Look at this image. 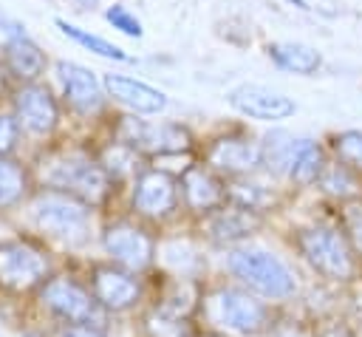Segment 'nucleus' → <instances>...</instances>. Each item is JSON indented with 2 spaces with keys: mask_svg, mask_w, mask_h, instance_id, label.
Returning <instances> with one entry per match:
<instances>
[{
  "mask_svg": "<svg viewBox=\"0 0 362 337\" xmlns=\"http://www.w3.org/2000/svg\"><path fill=\"white\" fill-rule=\"evenodd\" d=\"M229 272L269 300H286L297 289L288 266L266 249H235L229 255Z\"/></svg>",
  "mask_w": 362,
  "mask_h": 337,
  "instance_id": "3",
  "label": "nucleus"
},
{
  "mask_svg": "<svg viewBox=\"0 0 362 337\" xmlns=\"http://www.w3.org/2000/svg\"><path fill=\"white\" fill-rule=\"evenodd\" d=\"M25 337H40V334H25Z\"/></svg>",
  "mask_w": 362,
  "mask_h": 337,
  "instance_id": "39",
  "label": "nucleus"
},
{
  "mask_svg": "<svg viewBox=\"0 0 362 337\" xmlns=\"http://www.w3.org/2000/svg\"><path fill=\"white\" fill-rule=\"evenodd\" d=\"M0 31H6V34H11V37H23L25 31H23V25L20 23H14L6 11H3V6H0Z\"/></svg>",
  "mask_w": 362,
  "mask_h": 337,
  "instance_id": "36",
  "label": "nucleus"
},
{
  "mask_svg": "<svg viewBox=\"0 0 362 337\" xmlns=\"http://www.w3.org/2000/svg\"><path fill=\"white\" fill-rule=\"evenodd\" d=\"M40 303L65 326H90V329L105 326V309L93 300L90 289H85L74 278L65 275L48 278L40 286Z\"/></svg>",
  "mask_w": 362,
  "mask_h": 337,
  "instance_id": "5",
  "label": "nucleus"
},
{
  "mask_svg": "<svg viewBox=\"0 0 362 337\" xmlns=\"http://www.w3.org/2000/svg\"><path fill=\"white\" fill-rule=\"evenodd\" d=\"M195 337H226V334H221V331H198Z\"/></svg>",
  "mask_w": 362,
  "mask_h": 337,
  "instance_id": "37",
  "label": "nucleus"
},
{
  "mask_svg": "<svg viewBox=\"0 0 362 337\" xmlns=\"http://www.w3.org/2000/svg\"><path fill=\"white\" fill-rule=\"evenodd\" d=\"M334 150L339 156V164L351 170H362V130H345L334 139Z\"/></svg>",
  "mask_w": 362,
  "mask_h": 337,
  "instance_id": "29",
  "label": "nucleus"
},
{
  "mask_svg": "<svg viewBox=\"0 0 362 337\" xmlns=\"http://www.w3.org/2000/svg\"><path fill=\"white\" fill-rule=\"evenodd\" d=\"M269 57L274 59V65H280L283 71H291V74H314L320 65H322V57L311 48V45H303V42H272L269 45Z\"/></svg>",
  "mask_w": 362,
  "mask_h": 337,
  "instance_id": "22",
  "label": "nucleus"
},
{
  "mask_svg": "<svg viewBox=\"0 0 362 337\" xmlns=\"http://www.w3.org/2000/svg\"><path fill=\"white\" fill-rule=\"evenodd\" d=\"M305 144H308V139H294L291 133H283V130L266 133L263 142L257 144L260 147V164H266L277 176L280 173H288Z\"/></svg>",
  "mask_w": 362,
  "mask_h": 337,
  "instance_id": "21",
  "label": "nucleus"
},
{
  "mask_svg": "<svg viewBox=\"0 0 362 337\" xmlns=\"http://www.w3.org/2000/svg\"><path fill=\"white\" fill-rule=\"evenodd\" d=\"M3 59L11 76H17L20 82H34L42 71H45V54L40 51V45L34 40L23 37H8L6 48H3Z\"/></svg>",
  "mask_w": 362,
  "mask_h": 337,
  "instance_id": "20",
  "label": "nucleus"
},
{
  "mask_svg": "<svg viewBox=\"0 0 362 337\" xmlns=\"http://www.w3.org/2000/svg\"><path fill=\"white\" fill-rule=\"evenodd\" d=\"M79 6H93V3H99V0H76Z\"/></svg>",
  "mask_w": 362,
  "mask_h": 337,
  "instance_id": "38",
  "label": "nucleus"
},
{
  "mask_svg": "<svg viewBox=\"0 0 362 337\" xmlns=\"http://www.w3.org/2000/svg\"><path fill=\"white\" fill-rule=\"evenodd\" d=\"M198 300H201V286L195 278L189 275H173L164 280L161 292H158V300L153 309H161L167 314H175V317H184L189 320L198 309Z\"/></svg>",
  "mask_w": 362,
  "mask_h": 337,
  "instance_id": "19",
  "label": "nucleus"
},
{
  "mask_svg": "<svg viewBox=\"0 0 362 337\" xmlns=\"http://www.w3.org/2000/svg\"><path fill=\"white\" fill-rule=\"evenodd\" d=\"M25 187H28L25 170L8 156H0V210H8L17 201H23Z\"/></svg>",
  "mask_w": 362,
  "mask_h": 337,
  "instance_id": "23",
  "label": "nucleus"
},
{
  "mask_svg": "<svg viewBox=\"0 0 362 337\" xmlns=\"http://www.w3.org/2000/svg\"><path fill=\"white\" fill-rule=\"evenodd\" d=\"M48 280V258L28 241H0V286L8 292L40 289Z\"/></svg>",
  "mask_w": 362,
  "mask_h": 337,
  "instance_id": "6",
  "label": "nucleus"
},
{
  "mask_svg": "<svg viewBox=\"0 0 362 337\" xmlns=\"http://www.w3.org/2000/svg\"><path fill=\"white\" fill-rule=\"evenodd\" d=\"M57 337H105L102 329H90V326H62Z\"/></svg>",
  "mask_w": 362,
  "mask_h": 337,
  "instance_id": "35",
  "label": "nucleus"
},
{
  "mask_svg": "<svg viewBox=\"0 0 362 337\" xmlns=\"http://www.w3.org/2000/svg\"><path fill=\"white\" fill-rule=\"evenodd\" d=\"M99 164L105 167L107 176H127L133 170V164H136V150L127 147V144H122V142H113L105 150V156H102Z\"/></svg>",
  "mask_w": 362,
  "mask_h": 337,
  "instance_id": "30",
  "label": "nucleus"
},
{
  "mask_svg": "<svg viewBox=\"0 0 362 337\" xmlns=\"http://www.w3.org/2000/svg\"><path fill=\"white\" fill-rule=\"evenodd\" d=\"M42 181L57 193H68L85 201L88 207L102 204L110 193V176L105 167L82 153H62L42 164Z\"/></svg>",
  "mask_w": 362,
  "mask_h": 337,
  "instance_id": "1",
  "label": "nucleus"
},
{
  "mask_svg": "<svg viewBox=\"0 0 362 337\" xmlns=\"http://www.w3.org/2000/svg\"><path fill=\"white\" fill-rule=\"evenodd\" d=\"M20 142V125L14 116L0 113V156H8Z\"/></svg>",
  "mask_w": 362,
  "mask_h": 337,
  "instance_id": "32",
  "label": "nucleus"
},
{
  "mask_svg": "<svg viewBox=\"0 0 362 337\" xmlns=\"http://www.w3.org/2000/svg\"><path fill=\"white\" fill-rule=\"evenodd\" d=\"M57 74H59V85H62V93L71 108H76L79 113H90L102 105V88H99L93 71H88L76 62H59Z\"/></svg>",
  "mask_w": 362,
  "mask_h": 337,
  "instance_id": "16",
  "label": "nucleus"
},
{
  "mask_svg": "<svg viewBox=\"0 0 362 337\" xmlns=\"http://www.w3.org/2000/svg\"><path fill=\"white\" fill-rule=\"evenodd\" d=\"M14 119L23 130H28L34 136H45L59 122L57 99L51 96V91L45 85L28 82V85L17 88V93H14Z\"/></svg>",
  "mask_w": 362,
  "mask_h": 337,
  "instance_id": "11",
  "label": "nucleus"
},
{
  "mask_svg": "<svg viewBox=\"0 0 362 337\" xmlns=\"http://www.w3.org/2000/svg\"><path fill=\"white\" fill-rule=\"evenodd\" d=\"M105 88L116 102L133 108L136 113H158L167 108V96L158 88L124 74H105Z\"/></svg>",
  "mask_w": 362,
  "mask_h": 337,
  "instance_id": "17",
  "label": "nucleus"
},
{
  "mask_svg": "<svg viewBox=\"0 0 362 337\" xmlns=\"http://www.w3.org/2000/svg\"><path fill=\"white\" fill-rule=\"evenodd\" d=\"M34 212V224L65 244H82L88 241L90 232V207L68 193H57V190H45L34 198L31 204Z\"/></svg>",
  "mask_w": 362,
  "mask_h": 337,
  "instance_id": "2",
  "label": "nucleus"
},
{
  "mask_svg": "<svg viewBox=\"0 0 362 337\" xmlns=\"http://www.w3.org/2000/svg\"><path fill=\"white\" fill-rule=\"evenodd\" d=\"M119 142L144 153H181L189 147V133L181 125H147L136 116H122Z\"/></svg>",
  "mask_w": 362,
  "mask_h": 337,
  "instance_id": "7",
  "label": "nucleus"
},
{
  "mask_svg": "<svg viewBox=\"0 0 362 337\" xmlns=\"http://www.w3.org/2000/svg\"><path fill=\"white\" fill-rule=\"evenodd\" d=\"M57 28H59L65 37H71L74 42L85 45L88 51H93V54H99V57H105V59H119V62H124V59H127V54H124L119 45H113V42H107V40H102V37H96V34H90V31H85V28L74 25V23L57 20Z\"/></svg>",
  "mask_w": 362,
  "mask_h": 337,
  "instance_id": "25",
  "label": "nucleus"
},
{
  "mask_svg": "<svg viewBox=\"0 0 362 337\" xmlns=\"http://www.w3.org/2000/svg\"><path fill=\"white\" fill-rule=\"evenodd\" d=\"M90 295L105 312H127L139 303L141 286L133 272H127L116 263H105V266H93Z\"/></svg>",
  "mask_w": 362,
  "mask_h": 337,
  "instance_id": "10",
  "label": "nucleus"
},
{
  "mask_svg": "<svg viewBox=\"0 0 362 337\" xmlns=\"http://www.w3.org/2000/svg\"><path fill=\"white\" fill-rule=\"evenodd\" d=\"M178 204V184L164 170H147L133 187V210L144 218H167Z\"/></svg>",
  "mask_w": 362,
  "mask_h": 337,
  "instance_id": "12",
  "label": "nucleus"
},
{
  "mask_svg": "<svg viewBox=\"0 0 362 337\" xmlns=\"http://www.w3.org/2000/svg\"><path fill=\"white\" fill-rule=\"evenodd\" d=\"M229 102L243 116L260 119V122H280L294 113V102L286 93L263 85H238L229 91Z\"/></svg>",
  "mask_w": 362,
  "mask_h": 337,
  "instance_id": "13",
  "label": "nucleus"
},
{
  "mask_svg": "<svg viewBox=\"0 0 362 337\" xmlns=\"http://www.w3.org/2000/svg\"><path fill=\"white\" fill-rule=\"evenodd\" d=\"M317 337H354V334H351V329H348L345 323L331 320V323H322V326L317 329Z\"/></svg>",
  "mask_w": 362,
  "mask_h": 337,
  "instance_id": "34",
  "label": "nucleus"
},
{
  "mask_svg": "<svg viewBox=\"0 0 362 337\" xmlns=\"http://www.w3.org/2000/svg\"><path fill=\"white\" fill-rule=\"evenodd\" d=\"M181 190H184V201L192 212L209 215L226 204V187L206 167H189L181 178Z\"/></svg>",
  "mask_w": 362,
  "mask_h": 337,
  "instance_id": "15",
  "label": "nucleus"
},
{
  "mask_svg": "<svg viewBox=\"0 0 362 337\" xmlns=\"http://www.w3.org/2000/svg\"><path fill=\"white\" fill-rule=\"evenodd\" d=\"M218 314L229 329L252 337L266 334L274 326L272 309L246 289H223L218 295Z\"/></svg>",
  "mask_w": 362,
  "mask_h": 337,
  "instance_id": "8",
  "label": "nucleus"
},
{
  "mask_svg": "<svg viewBox=\"0 0 362 337\" xmlns=\"http://www.w3.org/2000/svg\"><path fill=\"white\" fill-rule=\"evenodd\" d=\"M320 187L334 195V198H356L359 195V181L354 178L351 167L345 164H331L320 173Z\"/></svg>",
  "mask_w": 362,
  "mask_h": 337,
  "instance_id": "26",
  "label": "nucleus"
},
{
  "mask_svg": "<svg viewBox=\"0 0 362 337\" xmlns=\"http://www.w3.org/2000/svg\"><path fill=\"white\" fill-rule=\"evenodd\" d=\"M144 331H147V337H195L198 334L192 329V320L167 314L161 309H150L144 314Z\"/></svg>",
  "mask_w": 362,
  "mask_h": 337,
  "instance_id": "24",
  "label": "nucleus"
},
{
  "mask_svg": "<svg viewBox=\"0 0 362 337\" xmlns=\"http://www.w3.org/2000/svg\"><path fill=\"white\" fill-rule=\"evenodd\" d=\"M102 244L116 266L127 272H141L156 258V241L133 224H110L102 235Z\"/></svg>",
  "mask_w": 362,
  "mask_h": 337,
  "instance_id": "9",
  "label": "nucleus"
},
{
  "mask_svg": "<svg viewBox=\"0 0 362 337\" xmlns=\"http://www.w3.org/2000/svg\"><path fill=\"white\" fill-rule=\"evenodd\" d=\"M226 201L229 204H238V207H246V210H255L260 212L263 207L272 204V193L260 184H246V181H238L226 190Z\"/></svg>",
  "mask_w": 362,
  "mask_h": 337,
  "instance_id": "28",
  "label": "nucleus"
},
{
  "mask_svg": "<svg viewBox=\"0 0 362 337\" xmlns=\"http://www.w3.org/2000/svg\"><path fill=\"white\" fill-rule=\"evenodd\" d=\"M206 161L221 173L240 176V173H249L255 164H260V147L240 136H223L209 144Z\"/></svg>",
  "mask_w": 362,
  "mask_h": 337,
  "instance_id": "18",
  "label": "nucleus"
},
{
  "mask_svg": "<svg viewBox=\"0 0 362 337\" xmlns=\"http://www.w3.org/2000/svg\"><path fill=\"white\" fill-rule=\"evenodd\" d=\"M345 238L351 241L354 252H362V207H351L345 212Z\"/></svg>",
  "mask_w": 362,
  "mask_h": 337,
  "instance_id": "33",
  "label": "nucleus"
},
{
  "mask_svg": "<svg viewBox=\"0 0 362 337\" xmlns=\"http://www.w3.org/2000/svg\"><path fill=\"white\" fill-rule=\"evenodd\" d=\"M322 170H325L322 150H320L314 142H308V144L303 147V153L297 156V161L291 164L288 176H291L297 184H311V181H317V178H320V173H322Z\"/></svg>",
  "mask_w": 362,
  "mask_h": 337,
  "instance_id": "27",
  "label": "nucleus"
},
{
  "mask_svg": "<svg viewBox=\"0 0 362 337\" xmlns=\"http://www.w3.org/2000/svg\"><path fill=\"white\" fill-rule=\"evenodd\" d=\"M260 227H263V215L255 212V210L238 207V204H223V207H218L215 212H209V218H206V224H204L209 241H215V244H235V241H243V238L255 235Z\"/></svg>",
  "mask_w": 362,
  "mask_h": 337,
  "instance_id": "14",
  "label": "nucleus"
},
{
  "mask_svg": "<svg viewBox=\"0 0 362 337\" xmlns=\"http://www.w3.org/2000/svg\"><path fill=\"white\" fill-rule=\"evenodd\" d=\"M105 17H107V23L113 25V28H119L122 34H127V37H141V23H139V17L136 14H130L124 6H110L107 11H105Z\"/></svg>",
  "mask_w": 362,
  "mask_h": 337,
  "instance_id": "31",
  "label": "nucleus"
},
{
  "mask_svg": "<svg viewBox=\"0 0 362 337\" xmlns=\"http://www.w3.org/2000/svg\"><path fill=\"white\" fill-rule=\"evenodd\" d=\"M297 249L300 255L311 263V269H317L322 278L331 280H351L356 272V258H354V246L345 238V232L339 229H328V227H311V229H300L297 235Z\"/></svg>",
  "mask_w": 362,
  "mask_h": 337,
  "instance_id": "4",
  "label": "nucleus"
}]
</instances>
